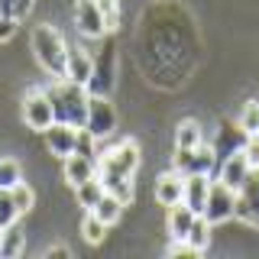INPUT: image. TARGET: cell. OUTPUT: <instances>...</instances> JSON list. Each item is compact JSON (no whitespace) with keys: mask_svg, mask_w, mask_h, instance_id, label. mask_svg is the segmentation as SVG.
Wrapping results in <instances>:
<instances>
[{"mask_svg":"<svg viewBox=\"0 0 259 259\" xmlns=\"http://www.w3.org/2000/svg\"><path fill=\"white\" fill-rule=\"evenodd\" d=\"M136 168H140V146L133 140H120L110 149H101V156H97V178L123 204H133V198H136V191H133Z\"/></svg>","mask_w":259,"mask_h":259,"instance_id":"cell-1","label":"cell"},{"mask_svg":"<svg viewBox=\"0 0 259 259\" xmlns=\"http://www.w3.org/2000/svg\"><path fill=\"white\" fill-rule=\"evenodd\" d=\"M49 101H52L55 120L59 123H71V126H84L88 120V104H91V91L84 84L71 78H55L52 84L46 88Z\"/></svg>","mask_w":259,"mask_h":259,"instance_id":"cell-2","label":"cell"},{"mask_svg":"<svg viewBox=\"0 0 259 259\" xmlns=\"http://www.w3.org/2000/svg\"><path fill=\"white\" fill-rule=\"evenodd\" d=\"M32 55H36V62L42 65L52 78H65V62H68V42H65V36L55 26H42L32 29Z\"/></svg>","mask_w":259,"mask_h":259,"instance_id":"cell-3","label":"cell"},{"mask_svg":"<svg viewBox=\"0 0 259 259\" xmlns=\"http://www.w3.org/2000/svg\"><path fill=\"white\" fill-rule=\"evenodd\" d=\"M217 165H221V156L210 143H201L198 149H175L172 156V168H178L182 175H214Z\"/></svg>","mask_w":259,"mask_h":259,"instance_id":"cell-4","label":"cell"},{"mask_svg":"<svg viewBox=\"0 0 259 259\" xmlns=\"http://www.w3.org/2000/svg\"><path fill=\"white\" fill-rule=\"evenodd\" d=\"M84 130H91L97 140H107V136L117 133V110H113V104H110L107 94H91Z\"/></svg>","mask_w":259,"mask_h":259,"instance_id":"cell-5","label":"cell"},{"mask_svg":"<svg viewBox=\"0 0 259 259\" xmlns=\"http://www.w3.org/2000/svg\"><path fill=\"white\" fill-rule=\"evenodd\" d=\"M23 120H26L29 130H39V133H46L55 123V110H52V101H49L46 88H32L23 97Z\"/></svg>","mask_w":259,"mask_h":259,"instance_id":"cell-6","label":"cell"},{"mask_svg":"<svg viewBox=\"0 0 259 259\" xmlns=\"http://www.w3.org/2000/svg\"><path fill=\"white\" fill-rule=\"evenodd\" d=\"M233 207H237V191L230 185H224L221 178L210 182V191H207V204H204V214L210 224H227L233 217Z\"/></svg>","mask_w":259,"mask_h":259,"instance_id":"cell-7","label":"cell"},{"mask_svg":"<svg viewBox=\"0 0 259 259\" xmlns=\"http://www.w3.org/2000/svg\"><path fill=\"white\" fill-rule=\"evenodd\" d=\"M233 221L259 227V168H253L246 178V185L237 191V207H233Z\"/></svg>","mask_w":259,"mask_h":259,"instance_id":"cell-8","label":"cell"},{"mask_svg":"<svg viewBox=\"0 0 259 259\" xmlns=\"http://www.w3.org/2000/svg\"><path fill=\"white\" fill-rule=\"evenodd\" d=\"M75 26H78L81 36H88V39H101L104 32H107V23H104V13H101V7H97V0H78Z\"/></svg>","mask_w":259,"mask_h":259,"instance_id":"cell-9","label":"cell"},{"mask_svg":"<svg viewBox=\"0 0 259 259\" xmlns=\"http://www.w3.org/2000/svg\"><path fill=\"white\" fill-rule=\"evenodd\" d=\"M75 140H78V126H71V123H59V120H55V123L46 130V146L55 159H68L71 152H75Z\"/></svg>","mask_w":259,"mask_h":259,"instance_id":"cell-10","label":"cell"},{"mask_svg":"<svg viewBox=\"0 0 259 259\" xmlns=\"http://www.w3.org/2000/svg\"><path fill=\"white\" fill-rule=\"evenodd\" d=\"M249 172H253V165L246 162L243 152H230V156L221 159V165H217V178H221L224 185H230L233 191H240L243 185H246Z\"/></svg>","mask_w":259,"mask_h":259,"instance_id":"cell-11","label":"cell"},{"mask_svg":"<svg viewBox=\"0 0 259 259\" xmlns=\"http://www.w3.org/2000/svg\"><path fill=\"white\" fill-rule=\"evenodd\" d=\"M152 194H156V201H159L162 207H172V204H178V201H185V175L178 172V168L159 175Z\"/></svg>","mask_w":259,"mask_h":259,"instance_id":"cell-12","label":"cell"},{"mask_svg":"<svg viewBox=\"0 0 259 259\" xmlns=\"http://www.w3.org/2000/svg\"><path fill=\"white\" fill-rule=\"evenodd\" d=\"M94 55L88 52V49H81V46H68V62H65V78H71V81H78V84H84L88 88V81H91L94 75Z\"/></svg>","mask_w":259,"mask_h":259,"instance_id":"cell-13","label":"cell"},{"mask_svg":"<svg viewBox=\"0 0 259 259\" xmlns=\"http://www.w3.org/2000/svg\"><path fill=\"white\" fill-rule=\"evenodd\" d=\"M62 172H65V182H68L71 188H78L81 182H88V178L97 175V159L81 156V152H71L68 159H62Z\"/></svg>","mask_w":259,"mask_h":259,"instance_id":"cell-14","label":"cell"},{"mask_svg":"<svg viewBox=\"0 0 259 259\" xmlns=\"http://www.w3.org/2000/svg\"><path fill=\"white\" fill-rule=\"evenodd\" d=\"M194 221H198V210H191L185 201L172 204V207H168V221H165L168 237H172V240H185V237H188V230L194 227Z\"/></svg>","mask_w":259,"mask_h":259,"instance_id":"cell-15","label":"cell"},{"mask_svg":"<svg viewBox=\"0 0 259 259\" xmlns=\"http://www.w3.org/2000/svg\"><path fill=\"white\" fill-rule=\"evenodd\" d=\"M210 182H214V175H185V204L198 214H204Z\"/></svg>","mask_w":259,"mask_h":259,"instance_id":"cell-16","label":"cell"},{"mask_svg":"<svg viewBox=\"0 0 259 259\" xmlns=\"http://www.w3.org/2000/svg\"><path fill=\"white\" fill-rule=\"evenodd\" d=\"M204 143V130L198 120H182L175 126V149H198Z\"/></svg>","mask_w":259,"mask_h":259,"instance_id":"cell-17","label":"cell"},{"mask_svg":"<svg viewBox=\"0 0 259 259\" xmlns=\"http://www.w3.org/2000/svg\"><path fill=\"white\" fill-rule=\"evenodd\" d=\"M123 207H126V204H123V201H120V198H117V194H110V191H104V198H101V201H97V204H94L91 210H94V214H97V217H101V221H104V224H107V227H113V224H117V221H120V217H123Z\"/></svg>","mask_w":259,"mask_h":259,"instance_id":"cell-18","label":"cell"},{"mask_svg":"<svg viewBox=\"0 0 259 259\" xmlns=\"http://www.w3.org/2000/svg\"><path fill=\"white\" fill-rule=\"evenodd\" d=\"M104 191H107V188H104V182H101V178H88V182H81L78 185V188H75V198H78V207H84V210H91L94 204H97V201H101L104 198Z\"/></svg>","mask_w":259,"mask_h":259,"instance_id":"cell-19","label":"cell"},{"mask_svg":"<svg viewBox=\"0 0 259 259\" xmlns=\"http://www.w3.org/2000/svg\"><path fill=\"white\" fill-rule=\"evenodd\" d=\"M81 237L91 243V246H101L104 237H107V224H104L94 210H84V221H81Z\"/></svg>","mask_w":259,"mask_h":259,"instance_id":"cell-20","label":"cell"},{"mask_svg":"<svg viewBox=\"0 0 259 259\" xmlns=\"http://www.w3.org/2000/svg\"><path fill=\"white\" fill-rule=\"evenodd\" d=\"M20 182H23L20 162H16V159H0V188H4V191H13Z\"/></svg>","mask_w":259,"mask_h":259,"instance_id":"cell-21","label":"cell"},{"mask_svg":"<svg viewBox=\"0 0 259 259\" xmlns=\"http://www.w3.org/2000/svg\"><path fill=\"white\" fill-rule=\"evenodd\" d=\"M210 227H214V224H210L207 217H201V214H198V221H194V227L188 230V237H185V240H188L194 249H201V253H204L207 243H210Z\"/></svg>","mask_w":259,"mask_h":259,"instance_id":"cell-22","label":"cell"},{"mask_svg":"<svg viewBox=\"0 0 259 259\" xmlns=\"http://www.w3.org/2000/svg\"><path fill=\"white\" fill-rule=\"evenodd\" d=\"M20 217H23V214H20V207H16L13 194L0 188V230H7V227H13L16 221H20Z\"/></svg>","mask_w":259,"mask_h":259,"instance_id":"cell-23","label":"cell"},{"mask_svg":"<svg viewBox=\"0 0 259 259\" xmlns=\"http://www.w3.org/2000/svg\"><path fill=\"white\" fill-rule=\"evenodd\" d=\"M23 246H26V237H23V230L20 227H7L4 230V256L7 259H13V256H20L23 253Z\"/></svg>","mask_w":259,"mask_h":259,"instance_id":"cell-24","label":"cell"},{"mask_svg":"<svg viewBox=\"0 0 259 259\" xmlns=\"http://www.w3.org/2000/svg\"><path fill=\"white\" fill-rule=\"evenodd\" d=\"M237 123H240L243 133H256V130H259V101H249L246 107L240 110V120H237Z\"/></svg>","mask_w":259,"mask_h":259,"instance_id":"cell-25","label":"cell"},{"mask_svg":"<svg viewBox=\"0 0 259 259\" xmlns=\"http://www.w3.org/2000/svg\"><path fill=\"white\" fill-rule=\"evenodd\" d=\"M10 194H13L16 207H20V214H26V210H32V204H36V191H32L26 182H20V185H16V188H13Z\"/></svg>","mask_w":259,"mask_h":259,"instance_id":"cell-26","label":"cell"},{"mask_svg":"<svg viewBox=\"0 0 259 259\" xmlns=\"http://www.w3.org/2000/svg\"><path fill=\"white\" fill-rule=\"evenodd\" d=\"M97 7H101V13H104L107 32H113L120 26V0H97Z\"/></svg>","mask_w":259,"mask_h":259,"instance_id":"cell-27","label":"cell"},{"mask_svg":"<svg viewBox=\"0 0 259 259\" xmlns=\"http://www.w3.org/2000/svg\"><path fill=\"white\" fill-rule=\"evenodd\" d=\"M32 4H36V0H0V10H4V13H13L16 20H23V16L32 10Z\"/></svg>","mask_w":259,"mask_h":259,"instance_id":"cell-28","label":"cell"},{"mask_svg":"<svg viewBox=\"0 0 259 259\" xmlns=\"http://www.w3.org/2000/svg\"><path fill=\"white\" fill-rule=\"evenodd\" d=\"M16 26H20V20H16L13 13L0 10V42H10V39L16 36Z\"/></svg>","mask_w":259,"mask_h":259,"instance_id":"cell-29","label":"cell"},{"mask_svg":"<svg viewBox=\"0 0 259 259\" xmlns=\"http://www.w3.org/2000/svg\"><path fill=\"white\" fill-rule=\"evenodd\" d=\"M240 152H243V156H246V162H249V165H253V168H259V133H249Z\"/></svg>","mask_w":259,"mask_h":259,"instance_id":"cell-30","label":"cell"},{"mask_svg":"<svg viewBox=\"0 0 259 259\" xmlns=\"http://www.w3.org/2000/svg\"><path fill=\"white\" fill-rule=\"evenodd\" d=\"M168 256H201V249H194L188 240H172V246H168Z\"/></svg>","mask_w":259,"mask_h":259,"instance_id":"cell-31","label":"cell"},{"mask_svg":"<svg viewBox=\"0 0 259 259\" xmlns=\"http://www.w3.org/2000/svg\"><path fill=\"white\" fill-rule=\"evenodd\" d=\"M46 256H49V259H52V256L68 259V256H71V249H68V246H49V249H46Z\"/></svg>","mask_w":259,"mask_h":259,"instance_id":"cell-32","label":"cell"},{"mask_svg":"<svg viewBox=\"0 0 259 259\" xmlns=\"http://www.w3.org/2000/svg\"><path fill=\"white\" fill-rule=\"evenodd\" d=\"M0 256H4V230H0Z\"/></svg>","mask_w":259,"mask_h":259,"instance_id":"cell-33","label":"cell"},{"mask_svg":"<svg viewBox=\"0 0 259 259\" xmlns=\"http://www.w3.org/2000/svg\"><path fill=\"white\" fill-rule=\"evenodd\" d=\"M256 133H259V130H256Z\"/></svg>","mask_w":259,"mask_h":259,"instance_id":"cell-34","label":"cell"}]
</instances>
